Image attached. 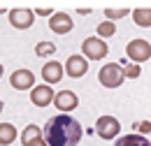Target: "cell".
I'll list each match as a JSON object with an SVG mask.
<instances>
[{
  "instance_id": "obj_1",
  "label": "cell",
  "mask_w": 151,
  "mask_h": 146,
  "mask_svg": "<svg viewBox=\"0 0 151 146\" xmlns=\"http://www.w3.org/2000/svg\"><path fill=\"white\" fill-rule=\"evenodd\" d=\"M81 123L70 114H58L44 125V139L49 146H77L81 142Z\"/></svg>"
},
{
  "instance_id": "obj_2",
  "label": "cell",
  "mask_w": 151,
  "mask_h": 146,
  "mask_svg": "<svg viewBox=\"0 0 151 146\" xmlns=\"http://www.w3.org/2000/svg\"><path fill=\"white\" fill-rule=\"evenodd\" d=\"M123 79H126V72H123V65L121 63H107L98 72V81L105 88H119L123 84Z\"/></svg>"
},
{
  "instance_id": "obj_3",
  "label": "cell",
  "mask_w": 151,
  "mask_h": 146,
  "mask_svg": "<svg viewBox=\"0 0 151 146\" xmlns=\"http://www.w3.org/2000/svg\"><path fill=\"white\" fill-rule=\"evenodd\" d=\"M126 56H128L130 63L139 65V63H144V60L151 58V44L147 42V39H142V37L130 39V42L126 44Z\"/></svg>"
},
{
  "instance_id": "obj_4",
  "label": "cell",
  "mask_w": 151,
  "mask_h": 146,
  "mask_svg": "<svg viewBox=\"0 0 151 146\" xmlns=\"http://www.w3.org/2000/svg\"><path fill=\"white\" fill-rule=\"evenodd\" d=\"M119 130H121V123L116 116H100L95 121V135L105 142H112L114 137H119Z\"/></svg>"
},
{
  "instance_id": "obj_5",
  "label": "cell",
  "mask_w": 151,
  "mask_h": 146,
  "mask_svg": "<svg viewBox=\"0 0 151 146\" xmlns=\"http://www.w3.org/2000/svg\"><path fill=\"white\" fill-rule=\"evenodd\" d=\"M81 54L88 60H100V58H105L109 54V47L105 44L102 37H86L84 44H81Z\"/></svg>"
},
{
  "instance_id": "obj_6",
  "label": "cell",
  "mask_w": 151,
  "mask_h": 146,
  "mask_svg": "<svg viewBox=\"0 0 151 146\" xmlns=\"http://www.w3.org/2000/svg\"><path fill=\"white\" fill-rule=\"evenodd\" d=\"M7 19H9L12 28L28 30V28L33 26V21H35V12H30V9H26V7H14V9H9Z\"/></svg>"
},
{
  "instance_id": "obj_7",
  "label": "cell",
  "mask_w": 151,
  "mask_h": 146,
  "mask_svg": "<svg viewBox=\"0 0 151 146\" xmlns=\"http://www.w3.org/2000/svg\"><path fill=\"white\" fill-rule=\"evenodd\" d=\"M9 84L14 91H33L35 88V74L30 70H14L9 74Z\"/></svg>"
},
{
  "instance_id": "obj_8",
  "label": "cell",
  "mask_w": 151,
  "mask_h": 146,
  "mask_svg": "<svg viewBox=\"0 0 151 146\" xmlns=\"http://www.w3.org/2000/svg\"><path fill=\"white\" fill-rule=\"evenodd\" d=\"M54 97H56V93H54V88H51L49 84H40V86H35V88L30 91V102H33L35 107H40V109L49 107V104L54 102Z\"/></svg>"
},
{
  "instance_id": "obj_9",
  "label": "cell",
  "mask_w": 151,
  "mask_h": 146,
  "mask_svg": "<svg viewBox=\"0 0 151 146\" xmlns=\"http://www.w3.org/2000/svg\"><path fill=\"white\" fill-rule=\"evenodd\" d=\"M49 28H51V33H56V35H68L72 28H75V21L70 14H65V12H56L54 16H49Z\"/></svg>"
},
{
  "instance_id": "obj_10",
  "label": "cell",
  "mask_w": 151,
  "mask_h": 146,
  "mask_svg": "<svg viewBox=\"0 0 151 146\" xmlns=\"http://www.w3.org/2000/svg\"><path fill=\"white\" fill-rule=\"evenodd\" d=\"M88 72V60L84 58V56H70L68 60H65V74L68 77H72V79H81L84 74Z\"/></svg>"
},
{
  "instance_id": "obj_11",
  "label": "cell",
  "mask_w": 151,
  "mask_h": 146,
  "mask_svg": "<svg viewBox=\"0 0 151 146\" xmlns=\"http://www.w3.org/2000/svg\"><path fill=\"white\" fill-rule=\"evenodd\" d=\"M54 104H56V109H60V114H68V111L77 109L79 97H77L75 91H58L56 97H54Z\"/></svg>"
},
{
  "instance_id": "obj_12",
  "label": "cell",
  "mask_w": 151,
  "mask_h": 146,
  "mask_svg": "<svg viewBox=\"0 0 151 146\" xmlns=\"http://www.w3.org/2000/svg\"><path fill=\"white\" fill-rule=\"evenodd\" d=\"M63 72H65V67L58 60H49L42 67V79H44V84H58L63 79Z\"/></svg>"
},
{
  "instance_id": "obj_13",
  "label": "cell",
  "mask_w": 151,
  "mask_h": 146,
  "mask_svg": "<svg viewBox=\"0 0 151 146\" xmlns=\"http://www.w3.org/2000/svg\"><path fill=\"white\" fill-rule=\"evenodd\" d=\"M114 146H151V142L144 137V135H123V137H119V142Z\"/></svg>"
},
{
  "instance_id": "obj_14",
  "label": "cell",
  "mask_w": 151,
  "mask_h": 146,
  "mask_svg": "<svg viewBox=\"0 0 151 146\" xmlns=\"http://www.w3.org/2000/svg\"><path fill=\"white\" fill-rule=\"evenodd\" d=\"M19 132L12 123H0V146H9L12 142H17Z\"/></svg>"
},
{
  "instance_id": "obj_15",
  "label": "cell",
  "mask_w": 151,
  "mask_h": 146,
  "mask_svg": "<svg viewBox=\"0 0 151 146\" xmlns=\"http://www.w3.org/2000/svg\"><path fill=\"white\" fill-rule=\"evenodd\" d=\"M132 21L139 28H151V7H137L132 12Z\"/></svg>"
},
{
  "instance_id": "obj_16",
  "label": "cell",
  "mask_w": 151,
  "mask_h": 146,
  "mask_svg": "<svg viewBox=\"0 0 151 146\" xmlns=\"http://www.w3.org/2000/svg\"><path fill=\"white\" fill-rule=\"evenodd\" d=\"M37 137H44L42 135V128L40 125H35V123H30V125H26L23 128V132H21V144H30L33 139H37Z\"/></svg>"
},
{
  "instance_id": "obj_17",
  "label": "cell",
  "mask_w": 151,
  "mask_h": 146,
  "mask_svg": "<svg viewBox=\"0 0 151 146\" xmlns=\"http://www.w3.org/2000/svg\"><path fill=\"white\" fill-rule=\"evenodd\" d=\"M35 54H37L40 58L54 56L56 54V44H54V42H37V44H35Z\"/></svg>"
},
{
  "instance_id": "obj_18",
  "label": "cell",
  "mask_w": 151,
  "mask_h": 146,
  "mask_svg": "<svg viewBox=\"0 0 151 146\" xmlns=\"http://www.w3.org/2000/svg\"><path fill=\"white\" fill-rule=\"evenodd\" d=\"M98 35H100V37L116 35V23H114V21H102V23L98 26Z\"/></svg>"
},
{
  "instance_id": "obj_19",
  "label": "cell",
  "mask_w": 151,
  "mask_h": 146,
  "mask_svg": "<svg viewBox=\"0 0 151 146\" xmlns=\"http://www.w3.org/2000/svg\"><path fill=\"white\" fill-rule=\"evenodd\" d=\"M128 7H121V9H112V7H107L105 9V16H107V21H116V19H123V16H128Z\"/></svg>"
},
{
  "instance_id": "obj_20",
  "label": "cell",
  "mask_w": 151,
  "mask_h": 146,
  "mask_svg": "<svg viewBox=\"0 0 151 146\" xmlns=\"http://www.w3.org/2000/svg\"><path fill=\"white\" fill-rule=\"evenodd\" d=\"M123 72H126V79H137V77L142 74V67L135 65V63H126V65H123Z\"/></svg>"
},
{
  "instance_id": "obj_21",
  "label": "cell",
  "mask_w": 151,
  "mask_h": 146,
  "mask_svg": "<svg viewBox=\"0 0 151 146\" xmlns=\"http://www.w3.org/2000/svg\"><path fill=\"white\" fill-rule=\"evenodd\" d=\"M132 128L137 130V135H149V132H151V121H142V123H135Z\"/></svg>"
},
{
  "instance_id": "obj_22",
  "label": "cell",
  "mask_w": 151,
  "mask_h": 146,
  "mask_svg": "<svg viewBox=\"0 0 151 146\" xmlns=\"http://www.w3.org/2000/svg\"><path fill=\"white\" fill-rule=\"evenodd\" d=\"M35 14H40V16H49V14H51V16H54L56 12H54L51 7H37V9H35Z\"/></svg>"
},
{
  "instance_id": "obj_23",
  "label": "cell",
  "mask_w": 151,
  "mask_h": 146,
  "mask_svg": "<svg viewBox=\"0 0 151 146\" xmlns=\"http://www.w3.org/2000/svg\"><path fill=\"white\" fill-rule=\"evenodd\" d=\"M26 146H49V144H47V139H44V137H37V139H33L30 144H26Z\"/></svg>"
},
{
  "instance_id": "obj_24",
  "label": "cell",
  "mask_w": 151,
  "mask_h": 146,
  "mask_svg": "<svg viewBox=\"0 0 151 146\" xmlns=\"http://www.w3.org/2000/svg\"><path fill=\"white\" fill-rule=\"evenodd\" d=\"M2 109H5V102H2V100H0V114H2Z\"/></svg>"
},
{
  "instance_id": "obj_25",
  "label": "cell",
  "mask_w": 151,
  "mask_h": 146,
  "mask_svg": "<svg viewBox=\"0 0 151 146\" xmlns=\"http://www.w3.org/2000/svg\"><path fill=\"white\" fill-rule=\"evenodd\" d=\"M5 12H7V9H5V7H0V14H5Z\"/></svg>"
},
{
  "instance_id": "obj_26",
  "label": "cell",
  "mask_w": 151,
  "mask_h": 146,
  "mask_svg": "<svg viewBox=\"0 0 151 146\" xmlns=\"http://www.w3.org/2000/svg\"><path fill=\"white\" fill-rule=\"evenodd\" d=\"M2 72H5V70H2V65H0V79H2Z\"/></svg>"
}]
</instances>
